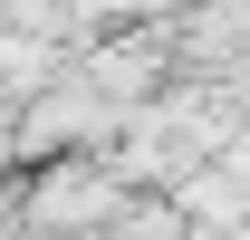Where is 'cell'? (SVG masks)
I'll return each mask as SVG.
<instances>
[{
  "instance_id": "obj_1",
  "label": "cell",
  "mask_w": 250,
  "mask_h": 240,
  "mask_svg": "<svg viewBox=\"0 0 250 240\" xmlns=\"http://www.w3.org/2000/svg\"><path fill=\"white\" fill-rule=\"evenodd\" d=\"M96 202H106V182H96V173H58L48 192H39L48 221H96Z\"/></svg>"
}]
</instances>
